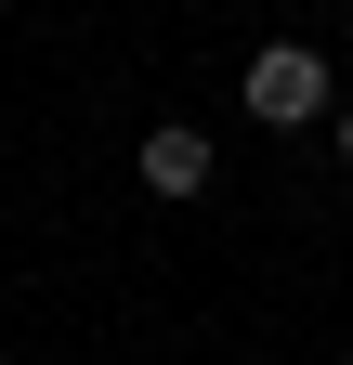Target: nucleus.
Returning <instances> with one entry per match:
<instances>
[{
  "label": "nucleus",
  "instance_id": "obj_1",
  "mask_svg": "<svg viewBox=\"0 0 353 365\" xmlns=\"http://www.w3.org/2000/svg\"><path fill=\"white\" fill-rule=\"evenodd\" d=\"M249 118H275V130L327 118V53H301V39H275V53H249Z\"/></svg>",
  "mask_w": 353,
  "mask_h": 365
},
{
  "label": "nucleus",
  "instance_id": "obj_2",
  "mask_svg": "<svg viewBox=\"0 0 353 365\" xmlns=\"http://www.w3.org/2000/svg\"><path fill=\"white\" fill-rule=\"evenodd\" d=\"M144 182H157V196H197V182H209V144H197V130H144Z\"/></svg>",
  "mask_w": 353,
  "mask_h": 365
},
{
  "label": "nucleus",
  "instance_id": "obj_3",
  "mask_svg": "<svg viewBox=\"0 0 353 365\" xmlns=\"http://www.w3.org/2000/svg\"><path fill=\"white\" fill-rule=\"evenodd\" d=\"M340 157H353V105H340Z\"/></svg>",
  "mask_w": 353,
  "mask_h": 365
}]
</instances>
